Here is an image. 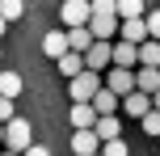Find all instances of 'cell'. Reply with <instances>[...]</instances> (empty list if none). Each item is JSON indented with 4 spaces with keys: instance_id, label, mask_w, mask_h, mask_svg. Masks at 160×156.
<instances>
[{
    "instance_id": "cell-12",
    "label": "cell",
    "mask_w": 160,
    "mask_h": 156,
    "mask_svg": "<svg viewBox=\"0 0 160 156\" xmlns=\"http://www.w3.org/2000/svg\"><path fill=\"white\" fill-rule=\"evenodd\" d=\"M93 131H97V139H118L122 135V118L118 114H97V123H93Z\"/></svg>"
},
{
    "instance_id": "cell-14",
    "label": "cell",
    "mask_w": 160,
    "mask_h": 156,
    "mask_svg": "<svg viewBox=\"0 0 160 156\" xmlns=\"http://www.w3.org/2000/svg\"><path fill=\"white\" fill-rule=\"evenodd\" d=\"M118 101H122V97H118L114 89H105V84L93 93V110H97V114H118Z\"/></svg>"
},
{
    "instance_id": "cell-24",
    "label": "cell",
    "mask_w": 160,
    "mask_h": 156,
    "mask_svg": "<svg viewBox=\"0 0 160 156\" xmlns=\"http://www.w3.org/2000/svg\"><path fill=\"white\" fill-rule=\"evenodd\" d=\"M143 21H148V38H160V8H156V13H148Z\"/></svg>"
},
{
    "instance_id": "cell-31",
    "label": "cell",
    "mask_w": 160,
    "mask_h": 156,
    "mask_svg": "<svg viewBox=\"0 0 160 156\" xmlns=\"http://www.w3.org/2000/svg\"><path fill=\"white\" fill-rule=\"evenodd\" d=\"M93 156H101V152H93Z\"/></svg>"
},
{
    "instance_id": "cell-15",
    "label": "cell",
    "mask_w": 160,
    "mask_h": 156,
    "mask_svg": "<svg viewBox=\"0 0 160 156\" xmlns=\"http://www.w3.org/2000/svg\"><path fill=\"white\" fill-rule=\"evenodd\" d=\"M135 89H143V93H156V89H160V68H148V63H139V68H135Z\"/></svg>"
},
{
    "instance_id": "cell-11",
    "label": "cell",
    "mask_w": 160,
    "mask_h": 156,
    "mask_svg": "<svg viewBox=\"0 0 160 156\" xmlns=\"http://www.w3.org/2000/svg\"><path fill=\"white\" fill-rule=\"evenodd\" d=\"M114 63H118V68H139V42L118 38V42H114Z\"/></svg>"
},
{
    "instance_id": "cell-4",
    "label": "cell",
    "mask_w": 160,
    "mask_h": 156,
    "mask_svg": "<svg viewBox=\"0 0 160 156\" xmlns=\"http://www.w3.org/2000/svg\"><path fill=\"white\" fill-rule=\"evenodd\" d=\"M101 84H105V89H114L118 97H127V93L135 89V68H118V63H110V68H105V76H101Z\"/></svg>"
},
{
    "instance_id": "cell-19",
    "label": "cell",
    "mask_w": 160,
    "mask_h": 156,
    "mask_svg": "<svg viewBox=\"0 0 160 156\" xmlns=\"http://www.w3.org/2000/svg\"><path fill=\"white\" fill-rule=\"evenodd\" d=\"M0 93L17 101V93H21V76H17V72H8V68H4V72H0Z\"/></svg>"
},
{
    "instance_id": "cell-29",
    "label": "cell",
    "mask_w": 160,
    "mask_h": 156,
    "mask_svg": "<svg viewBox=\"0 0 160 156\" xmlns=\"http://www.w3.org/2000/svg\"><path fill=\"white\" fill-rule=\"evenodd\" d=\"M4 30H8V21H4V17H0V38H4Z\"/></svg>"
},
{
    "instance_id": "cell-30",
    "label": "cell",
    "mask_w": 160,
    "mask_h": 156,
    "mask_svg": "<svg viewBox=\"0 0 160 156\" xmlns=\"http://www.w3.org/2000/svg\"><path fill=\"white\" fill-rule=\"evenodd\" d=\"M0 148H4V123H0Z\"/></svg>"
},
{
    "instance_id": "cell-3",
    "label": "cell",
    "mask_w": 160,
    "mask_h": 156,
    "mask_svg": "<svg viewBox=\"0 0 160 156\" xmlns=\"http://www.w3.org/2000/svg\"><path fill=\"white\" fill-rule=\"evenodd\" d=\"M114 63V38H93L84 51V68H93V72H105V68Z\"/></svg>"
},
{
    "instance_id": "cell-1",
    "label": "cell",
    "mask_w": 160,
    "mask_h": 156,
    "mask_svg": "<svg viewBox=\"0 0 160 156\" xmlns=\"http://www.w3.org/2000/svg\"><path fill=\"white\" fill-rule=\"evenodd\" d=\"M34 143V127H30V118H21V114H13L4 123V148H13V152H25Z\"/></svg>"
},
{
    "instance_id": "cell-20",
    "label": "cell",
    "mask_w": 160,
    "mask_h": 156,
    "mask_svg": "<svg viewBox=\"0 0 160 156\" xmlns=\"http://www.w3.org/2000/svg\"><path fill=\"white\" fill-rule=\"evenodd\" d=\"M21 13H25V0H0V17L4 21H17Z\"/></svg>"
},
{
    "instance_id": "cell-25",
    "label": "cell",
    "mask_w": 160,
    "mask_h": 156,
    "mask_svg": "<svg viewBox=\"0 0 160 156\" xmlns=\"http://www.w3.org/2000/svg\"><path fill=\"white\" fill-rule=\"evenodd\" d=\"M13 114H17V110H13V97H4V93H0V123H8Z\"/></svg>"
},
{
    "instance_id": "cell-27",
    "label": "cell",
    "mask_w": 160,
    "mask_h": 156,
    "mask_svg": "<svg viewBox=\"0 0 160 156\" xmlns=\"http://www.w3.org/2000/svg\"><path fill=\"white\" fill-rule=\"evenodd\" d=\"M0 156H21V152H13V148H0Z\"/></svg>"
},
{
    "instance_id": "cell-21",
    "label": "cell",
    "mask_w": 160,
    "mask_h": 156,
    "mask_svg": "<svg viewBox=\"0 0 160 156\" xmlns=\"http://www.w3.org/2000/svg\"><path fill=\"white\" fill-rule=\"evenodd\" d=\"M118 17H143V0H114Z\"/></svg>"
},
{
    "instance_id": "cell-10",
    "label": "cell",
    "mask_w": 160,
    "mask_h": 156,
    "mask_svg": "<svg viewBox=\"0 0 160 156\" xmlns=\"http://www.w3.org/2000/svg\"><path fill=\"white\" fill-rule=\"evenodd\" d=\"M118 38L143 42V38H148V21H143V17H122V21H118Z\"/></svg>"
},
{
    "instance_id": "cell-16",
    "label": "cell",
    "mask_w": 160,
    "mask_h": 156,
    "mask_svg": "<svg viewBox=\"0 0 160 156\" xmlns=\"http://www.w3.org/2000/svg\"><path fill=\"white\" fill-rule=\"evenodd\" d=\"M68 51V30H51L47 38H42V55H51V59H59Z\"/></svg>"
},
{
    "instance_id": "cell-26",
    "label": "cell",
    "mask_w": 160,
    "mask_h": 156,
    "mask_svg": "<svg viewBox=\"0 0 160 156\" xmlns=\"http://www.w3.org/2000/svg\"><path fill=\"white\" fill-rule=\"evenodd\" d=\"M21 156H51V152H47V148H42V143H30V148H25Z\"/></svg>"
},
{
    "instance_id": "cell-2",
    "label": "cell",
    "mask_w": 160,
    "mask_h": 156,
    "mask_svg": "<svg viewBox=\"0 0 160 156\" xmlns=\"http://www.w3.org/2000/svg\"><path fill=\"white\" fill-rule=\"evenodd\" d=\"M97 89H101V72H93V68H84V72H76L68 80V97L72 101H93Z\"/></svg>"
},
{
    "instance_id": "cell-17",
    "label": "cell",
    "mask_w": 160,
    "mask_h": 156,
    "mask_svg": "<svg viewBox=\"0 0 160 156\" xmlns=\"http://www.w3.org/2000/svg\"><path fill=\"white\" fill-rule=\"evenodd\" d=\"M63 30H68V51H88V42H93L88 25H63Z\"/></svg>"
},
{
    "instance_id": "cell-5",
    "label": "cell",
    "mask_w": 160,
    "mask_h": 156,
    "mask_svg": "<svg viewBox=\"0 0 160 156\" xmlns=\"http://www.w3.org/2000/svg\"><path fill=\"white\" fill-rule=\"evenodd\" d=\"M118 106H122V114H127V118H135V123H139V118H143L148 110H152V93H143V89H131L127 97L118 101Z\"/></svg>"
},
{
    "instance_id": "cell-9",
    "label": "cell",
    "mask_w": 160,
    "mask_h": 156,
    "mask_svg": "<svg viewBox=\"0 0 160 156\" xmlns=\"http://www.w3.org/2000/svg\"><path fill=\"white\" fill-rule=\"evenodd\" d=\"M55 68H59L63 80H72L76 72H84V51H63V55L55 59Z\"/></svg>"
},
{
    "instance_id": "cell-23",
    "label": "cell",
    "mask_w": 160,
    "mask_h": 156,
    "mask_svg": "<svg viewBox=\"0 0 160 156\" xmlns=\"http://www.w3.org/2000/svg\"><path fill=\"white\" fill-rule=\"evenodd\" d=\"M101 156H131V152H127V143H122V135H118V139H105L101 143Z\"/></svg>"
},
{
    "instance_id": "cell-8",
    "label": "cell",
    "mask_w": 160,
    "mask_h": 156,
    "mask_svg": "<svg viewBox=\"0 0 160 156\" xmlns=\"http://www.w3.org/2000/svg\"><path fill=\"white\" fill-rule=\"evenodd\" d=\"M118 13H105V17H88V30H93V38H118Z\"/></svg>"
},
{
    "instance_id": "cell-7",
    "label": "cell",
    "mask_w": 160,
    "mask_h": 156,
    "mask_svg": "<svg viewBox=\"0 0 160 156\" xmlns=\"http://www.w3.org/2000/svg\"><path fill=\"white\" fill-rule=\"evenodd\" d=\"M59 17H63V25H88V0H63Z\"/></svg>"
},
{
    "instance_id": "cell-18",
    "label": "cell",
    "mask_w": 160,
    "mask_h": 156,
    "mask_svg": "<svg viewBox=\"0 0 160 156\" xmlns=\"http://www.w3.org/2000/svg\"><path fill=\"white\" fill-rule=\"evenodd\" d=\"M139 63L160 68V38H143V42H139Z\"/></svg>"
},
{
    "instance_id": "cell-6",
    "label": "cell",
    "mask_w": 160,
    "mask_h": 156,
    "mask_svg": "<svg viewBox=\"0 0 160 156\" xmlns=\"http://www.w3.org/2000/svg\"><path fill=\"white\" fill-rule=\"evenodd\" d=\"M93 152H101L97 131H93V127H76V131H72V156H93Z\"/></svg>"
},
{
    "instance_id": "cell-22",
    "label": "cell",
    "mask_w": 160,
    "mask_h": 156,
    "mask_svg": "<svg viewBox=\"0 0 160 156\" xmlns=\"http://www.w3.org/2000/svg\"><path fill=\"white\" fill-rule=\"evenodd\" d=\"M139 123H143V131H148V135H160V110L152 106V110H148L143 118H139Z\"/></svg>"
},
{
    "instance_id": "cell-13",
    "label": "cell",
    "mask_w": 160,
    "mask_h": 156,
    "mask_svg": "<svg viewBox=\"0 0 160 156\" xmlns=\"http://www.w3.org/2000/svg\"><path fill=\"white\" fill-rule=\"evenodd\" d=\"M68 123H72V131H76V127H93V123H97L93 101H72V110H68Z\"/></svg>"
},
{
    "instance_id": "cell-28",
    "label": "cell",
    "mask_w": 160,
    "mask_h": 156,
    "mask_svg": "<svg viewBox=\"0 0 160 156\" xmlns=\"http://www.w3.org/2000/svg\"><path fill=\"white\" fill-rule=\"evenodd\" d=\"M152 106H156V110H160V89H156V93H152Z\"/></svg>"
}]
</instances>
